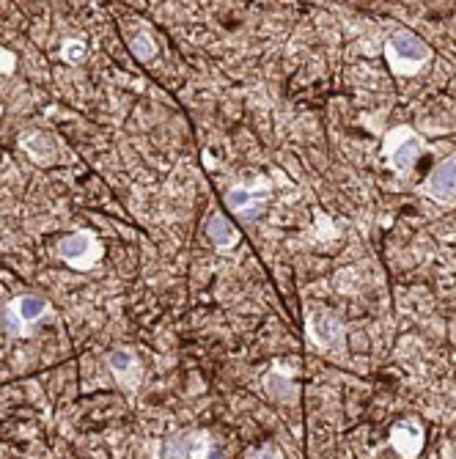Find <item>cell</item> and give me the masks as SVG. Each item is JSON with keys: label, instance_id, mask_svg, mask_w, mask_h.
Segmentation results:
<instances>
[{"label": "cell", "instance_id": "52a82bcc", "mask_svg": "<svg viewBox=\"0 0 456 459\" xmlns=\"http://www.w3.org/2000/svg\"><path fill=\"white\" fill-rule=\"evenodd\" d=\"M206 451H210V440L195 432L176 435L162 446V456H206Z\"/></svg>", "mask_w": 456, "mask_h": 459}, {"label": "cell", "instance_id": "6da1fadb", "mask_svg": "<svg viewBox=\"0 0 456 459\" xmlns=\"http://www.w3.org/2000/svg\"><path fill=\"white\" fill-rule=\"evenodd\" d=\"M385 53H388V64L396 74H416L418 69H424L432 61V48L412 30H396L388 39Z\"/></svg>", "mask_w": 456, "mask_h": 459}, {"label": "cell", "instance_id": "5b68a950", "mask_svg": "<svg viewBox=\"0 0 456 459\" xmlns=\"http://www.w3.org/2000/svg\"><path fill=\"white\" fill-rule=\"evenodd\" d=\"M424 195L437 204H456V152L448 154L424 182Z\"/></svg>", "mask_w": 456, "mask_h": 459}, {"label": "cell", "instance_id": "277c9868", "mask_svg": "<svg viewBox=\"0 0 456 459\" xmlns=\"http://www.w3.org/2000/svg\"><path fill=\"white\" fill-rule=\"evenodd\" d=\"M47 311H50L47 300L39 295H22L12 300V306L6 308V333L9 336H28L30 325L39 322Z\"/></svg>", "mask_w": 456, "mask_h": 459}, {"label": "cell", "instance_id": "9c48e42d", "mask_svg": "<svg viewBox=\"0 0 456 459\" xmlns=\"http://www.w3.org/2000/svg\"><path fill=\"white\" fill-rule=\"evenodd\" d=\"M130 50H133V56L141 58V61H151V58L157 56V45L151 41V36H146V33H138V36L130 39Z\"/></svg>", "mask_w": 456, "mask_h": 459}, {"label": "cell", "instance_id": "3957f363", "mask_svg": "<svg viewBox=\"0 0 456 459\" xmlns=\"http://www.w3.org/2000/svg\"><path fill=\"white\" fill-rule=\"evenodd\" d=\"M56 250L66 264H72L77 270H89L99 259V242L94 239L91 231H77V234L61 237Z\"/></svg>", "mask_w": 456, "mask_h": 459}, {"label": "cell", "instance_id": "7a4b0ae2", "mask_svg": "<svg viewBox=\"0 0 456 459\" xmlns=\"http://www.w3.org/2000/svg\"><path fill=\"white\" fill-rule=\"evenodd\" d=\"M424 149H426V143L409 127H396L385 138V157L399 174H409L412 165H416L418 157L424 154Z\"/></svg>", "mask_w": 456, "mask_h": 459}, {"label": "cell", "instance_id": "8992f818", "mask_svg": "<svg viewBox=\"0 0 456 459\" xmlns=\"http://www.w3.org/2000/svg\"><path fill=\"white\" fill-rule=\"evenodd\" d=\"M264 198H267L264 190H242V187H234V190L226 193L228 210L237 212L242 221H256V218L262 215Z\"/></svg>", "mask_w": 456, "mask_h": 459}, {"label": "cell", "instance_id": "7c38bea8", "mask_svg": "<svg viewBox=\"0 0 456 459\" xmlns=\"http://www.w3.org/2000/svg\"><path fill=\"white\" fill-rule=\"evenodd\" d=\"M453 36H456V20H453Z\"/></svg>", "mask_w": 456, "mask_h": 459}, {"label": "cell", "instance_id": "30bf717a", "mask_svg": "<svg viewBox=\"0 0 456 459\" xmlns=\"http://www.w3.org/2000/svg\"><path fill=\"white\" fill-rule=\"evenodd\" d=\"M108 363H110V368L118 374V377H127V374L135 368V358H133V352H127V350H116V352H110Z\"/></svg>", "mask_w": 456, "mask_h": 459}, {"label": "cell", "instance_id": "8fae6325", "mask_svg": "<svg viewBox=\"0 0 456 459\" xmlns=\"http://www.w3.org/2000/svg\"><path fill=\"white\" fill-rule=\"evenodd\" d=\"M82 50H86V45H82V41H77V45H74V41H69V45L64 48V58L66 61H80Z\"/></svg>", "mask_w": 456, "mask_h": 459}, {"label": "cell", "instance_id": "ba28073f", "mask_svg": "<svg viewBox=\"0 0 456 459\" xmlns=\"http://www.w3.org/2000/svg\"><path fill=\"white\" fill-rule=\"evenodd\" d=\"M206 237H210L218 247H228V245H234L239 239L234 223L226 215H220V212L210 215V221H206Z\"/></svg>", "mask_w": 456, "mask_h": 459}]
</instances>
